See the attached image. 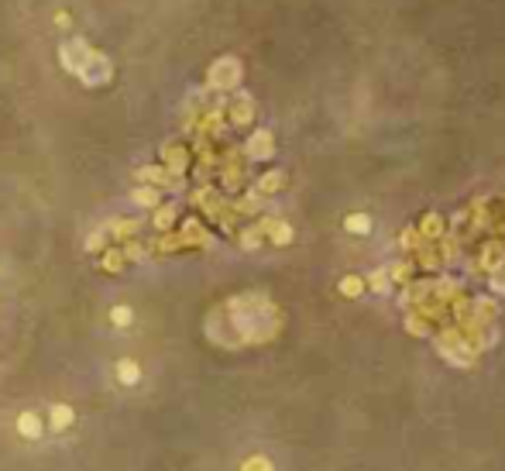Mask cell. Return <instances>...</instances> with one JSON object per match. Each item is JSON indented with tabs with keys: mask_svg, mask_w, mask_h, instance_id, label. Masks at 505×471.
<instances>
[{
	"mask_svg": "<svg viewBox=\"0 0 505 471\" xmlns=\"http://www.w3.org/2000/svg\"><path fill=\"white\" fill-rule=\"evenodd\" d=\"M114 323H131V310H128V306H117V310H114Z\"/></svg>",
	"mask_w": 505,
	"mask_h": 471,
	"instance_id": "cell-13",
	"label": "cell"
},
{
	"mask_svg": "<svg viewBox=\"0 0 505 471\" xmlns=\"http://www.w3.org/2000/svg\"><path fill=\"white\" fill-rule=\"evenodd\" d=\"M134 203H138V207H159V189H155V186L134 189Z\"/></svg>",
	"mask_w": 505,
	"mask_h": 471,
	"instance_id": "cell-5",
	"label": "cell"
},
{
	"mask_svg": "<svg viewBox=\"0 0 505 471\" xmlns=\"http://www.w3.org/2000/svg\"><path fill=\"white\" fill-rule=\"evenodd\" d=\"M117 371H121V378H124V382H134V378H138V365H134V362H121Z\"/></svg>",
	"mask_w": 505,
	"mask_h": 471,
	"instance_id": "cell-12",
	"label": "cell"
},
{
	"mask_svg": "<svg viewBox=\"0 0 505 471\" xmlns=\"http://www.w3.org/2000/svg\"><path fill=\"white\" fill-rule=\"evenodd\" d=\"M90 52H93V49H90L86 42L73 38V42H66V45L59 49V62H62V66H66V69L76 76V73H80V66L86 62V55H90Z\"/></svg>",
	"mask_w": 505,
	"mask_h": 471,
	"instance_id": "cell-3",
	"label": "cell"
},
{
	"mask_svg": "<svg viewBox=\"0 0 505 471\" xmlns=\"http://www.w3.org/2000/svg\"><path fill=\"white\" fill-rule=\"evenodd\" d=\"M248 152H251V158H268V155H272V134H268V131H258L255 138H251Z\"/></svg>",
	"mask_w": 505,
	"mask_h": 471,
	"instance_id": "cell-4",
	"label": "cell"
},
{
	"mask_svg": "<svg viewBox=\"0 0 505 471\" xmlns=\"http://www.w3.org/2000/svg\"><path fill=\"white\" fill-rule=\"evenodd\" d=\"M241 79V62L238 59H217L210 66V86L213 90H231Z\"/></svg>",
	"mask_w": 505,
	"mask_h": 471,
	"instance_id": "cell-2",
	"label": "cell"
},
{
	"mask_svg": "<svg viewBox=\"0 0 505 471\" xmlns=\"http://www.w3.org/2000/svg\"><path fill=\"white\" fill-rule=\"evenodd\" d=\"M251 117V100L248 97H238V104H234V121H248Z\"/></svg>",
	"mask_w": 505,
	"mask_h": 471,
	"instance_id": "cell-11",
	"label": "cell"
},
{
	"mask_svg": "<svg viewBox=\"0 0 505 471\" xmlns=\"http://www.w3.org/2000/svg\"><path fill=\"white\" fill-rule=\"evenodd\" d=\"M176 220V207L169 203V207H155V227L159 231H169V224Z\"/></svg>",
	"mask_w": 505,
	"mask_h": 471,
	"instance_id": "cell-6",
	"label": "cell"
},
{
	"mask_svg": "<svg viewBox=\"0 0 505 471\" xmlns=\"http://www.w3.org/2000/svg\"><path fill=\"white\" fill-rule=\"evenodd\" d=\"M76 76L86 83V86H104V83H110V76H114V66H110V59H107L104 52H93L86 55V62L80 66V73Z\"/></svg>",
	"mask_w": 505,
	"mask_h": 471,
	"instance_id": "cell-1",
	"label": "cell"
},
{
	"mask_svg": "<svg viewBox=\"0 0 505 471\" xmlns=\"http://www.w3.org/2000/svg\"><path fill=\"white\" fill-rule=\"evenodd\" d=\"M55 25H59V28H69V25H73V18H69L66 11H59V14H55Z\"/></svg>",
	"mask_w": 505,
	"mask_h": 471,
	"instance_id": "cell-14",
	"label": "cell"
},
{
	"mask_svg": "<svg viewBox=\"0 0 505 471\" xmlns=\"http://www.w3.org/2000/svg\"><path fill=\"white\" fill-rule=\"evenodd\" d=\"M104 268H110V272H121V268H124V255H121V251H107V255H104Z\"/></svg>",
	"mask_w": 505,
	"mask_h": 471,
	"instance_id": "cell-9",
	"label": "cell"
},
{
	"mask_svg": "<svg viewBox=\"0 0 505 471\" xmlns=\"http://www.w3.org/2000/svg\"><path fill=\"white\" fill-rule=\"evenodd\" d=\"M134 231H138V220H117V224H110V234L121 237V241H128Z\"/></svg>",
	"mask_w": 505,
	"mask_h": 471,
	"instance_id": "cell-7",
	"label": "cell"
},
{
	"mask_svg": "<svg viewBox=\"0 0 505 471\" xmlns=\"http://www.w3.org/2000/svg\"><path fill=\"white\" fill-rule=\"evenodd\" d=\"M38 430H42L38 417H35V413H25V417H21V434H28V437H38Z\"/></svg>",
	"mask_w": 505,
	"mask_h": 471,
	"instance_id": "cell-8",
	"label": "cell"
},
{
	"mask_svg": "<svg viewBox=\"0 0 505 471\" xmlns=\"http://www.w3.org/2000/svg\"><path fill=\"white\" fill-rule=\"evenodd\" d=\"M73 423V413L66 410V406H55L52 410V427H69Z\"/></svg>",
	"mask_w": 505,
	"mask_h": 471,
	"instance_id": "cell-10",
	"label": "cell"
}]
</instances>
